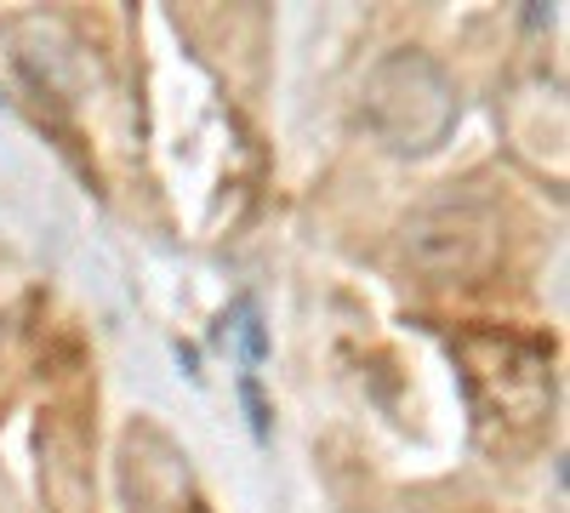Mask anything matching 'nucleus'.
<instances>
[{
  "label": "nucleus",
  "mask_w": 570,
  "mask_h": 513,
  "mask_svg": "<svg viewBox=\"0 0 570 513\" xmlns=\"http://www.w3.org/2000/svg\"><path fill=\"white\" fill-rule=\"evenodd\" d=\"M360 115L389 155H428L456 126V86L428 52H389L365 75Z\"/></svg>",
  "instance_id": "obj_1"
},
{
  "label": "nucleus",
  "mask_w": 570,
  "mask_h": 513,
  "mask_svg": "<svg viewBox=\"0 0 570 513\" xmlns=\"http://www.w3.org/2000/svg\"><path fill=\"white\" fill-rule=\"evenodd\" d=\"M405 268L422 286H480L502 257V217L485 200H440L405 223Z\"/></svg>",
  "instance_id": "obj_2"
},
{
  "label": "nucleus",
  "mask_w": 570,
  "mask_h": 513,
  "mask_svg": "<svg viewBox=\"0 0 570 513\" xmlns=\"http://www.w3.org/2000/svg\"><path fill=\"white\" fill-rule=\"evenodd\" d=\"M468 354V388L473 405H480L485 423H513V428H537L548 405H553V377H548V359L519 343V337H497L480 332L462 343Z\"/></svg>",
  "instance_id": "obj_3"
},
{
  "label": "nucleus",
  "mask_w": 570,
  "mask_h": 513,
  "mask_svg": "<svg viewBox=\"0 0 570 513\" xmlns=\"http://www.w3.org/2000/svg\"><path fill=\"white\" fill-rule=\"evenodd\" d=\"M126 502L131 513H188V502H195L188 456L149 423L126 434Z\"/></svg>",
  "instance_id": "obj_4"
},
{
  "label": "nucleus",
  "mask_w": 570,
  "mask_h": 513,
  "mask_svg": "<svg viewBox=\"0 0 570 513\" xmlns=\"http://www.w3.org/2000/svg\"><path fill=\"white\" fill-rule=\"evenodd\" d=\"M223 332L240 337V359H246V371H257V365L268 359V332H263V308H257V297H234V308L223 314Z\"/></svg>",
  "instance_id": "obj_5"
},
{
  "label": "nucleus",
  "mask_w": 570,
  "mask_h": 513,
  "mask_svg": "<svg viewBox=\"0 0 570 513\" xmlns=\"http://www.w3.org/2000/svg\"><path fill=\"white\" fill-rule=\"evenodd\" d=\"M240 405H246V423H252V440H268V399H263V383L257 371H240Z\"/></svg>",
  "instance_id": "obj_6"
}]
</instances>
